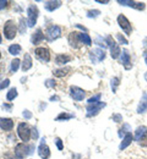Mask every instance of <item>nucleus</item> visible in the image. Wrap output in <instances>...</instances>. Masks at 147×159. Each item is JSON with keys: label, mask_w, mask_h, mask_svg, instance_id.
<instances>
[{"label": "nucleus", "mask_w": 147, "mask_h": 159, "mask_svg": "<svg viewBox=\"0 0 147 159\" xmlns=\"http://www.w3.org/2000/svg\"><path fill=\"white\" fill-rule=\"evenodd\" d=\"M27 24L30 28H32L37 24V18L39 17V9L35 4H31L27 8Z\"/></svg>", "instance_id": "1"}, {"label": "nucleus", "mask_w": 147, "mask_h": 159, "mask_svg": "<svg viewBox=\"0 0 147 159\" xmlns=\"http://www.w3.org/2000/svg\"><path fill=\"white\" fill-rule=\"evenodd\" d=\"M107 47L110 48V55L112 59L116 60L121 55V49L118 44L116 43L111 35L107 36L105 38Z\"/></svg>", "instance_id": "2"}, {"label": "nucleus", "mask_w": 147, "mask_h": 159, "mask_svg": "<svg viewBox=\"0 0 147 159\" xmlns=\"http://www.w3.org/2000/svg\"><path fill=\"white\" fill-rule=\"evenodd\" d=\"M34 151V146L30 145V146H26L24 143H19L15 147V152L16 156L17 158L22 159L25 156L27 155H32Z\"/></svg>", "instance_id": "3"}, {"label": "nucleus", "mask_w": 147, "mask_h": 159, "mask_svg": "<svg viewBox=\"0 0 147 159\" xmlns=\"http://www.w3.org/2000/svg\"><path fill=\"white\" fill-rule=\"evenodd\" d=\"M17 28L13 20L7 21L4 26V34L8 40H11L16 37Z\"/></svg>", "instance_id": "4"}, {"label": "nucleus", "mask_w": 147, "mask_h": 159, "mask_svg": "<svg viewBox=\"0 0 147 159\" xmlns=\"http://www.w3.org/2000/svg\"><path fill=\"white\" fill-rule=\"evenodd\" d=\"M61 29L57 25H52L46 30L45 38L50 43L56 40L61 37Z\"/></svg>", "instance_id": "5"}, {"label": "nucleus", "mask_w": 147, "mask_h": 159, "mask_svg": "<svg viewBox=\"0 0 147 159\" xmlns=\"http://www.w3.org/2000/svg\"><path fill=\"white\" fill-rule=\"evenodd\" d=\"M106 106V103L104 102H98L91 103L86 107V111H87L86 117L91 118V117L97 116L99 113V112Z\"/></svg>", "instance_id": "6"}, {"label": "nucleus", "mask_w": 147, "mask_h": 159, "mask_svg": "<svg viewBox=\"0 0 147 159\" xmlns=\"http://www.w3.org/2000/svg\"><path fill=\"white\" fill-rule=\"evenodd\" d=\"M17 134L20 139L24 142L30 141L31 137V130L26 123H20L17 127Z\"/></svg>", "instance_id": "7"}, {"label": "nucleus", "mask_w": 147, "mask_h": 159, "mask_svg": "<svg viewBox=\"0 0 147 159\" xmlns=\"http://www.w3.org/2000/svg\"><path fill=\"white\" fill-rule=\"evenodd\" d=\"M106 57V52L101 48L93 49L89 52V58L90 61L94 65L99 64Z\"/></svg>", "instance_id": "8"}, {"label": "nucleus", "mask_w": 147, "mask_h": 159, "mask_svg": "<svg viewBox=\"0 0 147 159\" xmlns=\"http://www.w3.org/2000/svg\"><path fill=\"white\" fill-rule=\"evenodd\" d=\"M117 22L126 34L127 36H130L132 32V26L127 17H125V15H123V14H120L117 17Z\"/></svg>", "instance_id": "9"}, {"label": "nucleus", "mask_w": 147, "mask_h": 159, "mask_svg": "<svg viewBox=\"0 0 147 159\" xmlns=\"http://www.w3.org/2000/svg\"><path fill=\"white\" fill-rule=\"evenodd\" d=\"M70 94L74 100L80 102L85 99L86 93L82 88H79L78 86L72 85L70 87Z\"/></svg>", "instance_id": "10"}, {"label": "nucleus", "mask_w": 147, "mask_h": 159, "mask_svg": "<svg viewBox=\"0 0 147 159\" xmlns=\"http://www.w3.org/2000/svg\"><path fill=\"white\" fill-rule=\"evenodd\" d=\"M37 152H38L39 156L42 159H48L50 157L51 152L49 146L45 143V138H43L41 139L40 144L38 147V149H37Z\"/></svg>", "instance_id": "11"}, {"label": "nucleus", "mask_w": 147, "mask_h": 159, "mask_svg": "<svg viewBox=\"0 0 147 159\" xmlns=\"http://www.w3.org/2000/svg\"><path fill=\"white\" fill-rule=\"evenodd\" d=\"M119 4L124 7H129L130 8L136 9V10L142 11L146 8V4L143 2H138L135 1H129V0H118L117 1Z\"/></svg>", "instance_id": "12"}, {"label": "nucleus", "mask_w": 147, "mask_h": 159, "mask_svg": "<svg viewBox=\"0 0 147 159\" xmlns=\"http://www.w3.org/2000/svg\"><path fill=\"white\" fill-rule=\"evenodd\" d=\"M34 54L37 59L42 61L48 62L50 60V53L48 48H38L34 50Z\"/></svg>", "instance_id": "13"}, {"label": "nucleus", "mask_w": 147, "mask_h": 159, "mask_svg": "<svg viewBox=\"0 0 147 159\" xmlns=\"http://www.w3.org/2000/svg\"><path fill=\"white\" fill-rule=\"evenodd\" d=\"M121 63L123 65L126 70H129L132 68V64L131 61V55L127 49H123V52L120 57Z\"/></svg>", "instance_id": "14"}, {"label": "nucleus", "mask_w": 147, "mask_h": 159, "mask_svg": "<svg viewBox=\"0 0 147 159\" xmlns=\"http://www.w3.org/2000/svg\"><path fill=\"white\" fill-rule=\"evenodd\" d=\"M45 35L42 31L40 28H38L35 30V32L32 34L31 38H30V42L34 45H37L40 43H42L44 39H45Z\"/></svg>", "instance_id": "15"}, {"label": "nucleus", "mask_w": 147, "mask_h": 159, "mask_svg": "<svg viewBox=\"0 0 147 159\" xmlns=\"http://www.w3.org/2000/svg\"><path fill=\"white\" fill-rule=\"evenodd\" d=\"M68 43L72 48L74 49H78L80 48V41L79 39V32H72L70 33L68 36Z\"/></svg>", "instance_id": "16"}, {"label": "nucleus", "mask_w": 147, "mask_h": 159, "mask_svg": "<svg viewBox=\"0 0 147 159\" xmlns=\"http://www.w3.org/2000/svg\"><path fill=\"white\" fill-rule=\"evenodd\" d=\"M62 2L59 0H52V1L45 2L44 7L49 12H53L56 9H59L62 6Z\"/></svg>", "instance_id": "17"}, {"label": "nucleus", "mask_w": 147, "mask_h": 159, "mask_svg": "<svg viewBox=\"0 0 147 159\" xmlns=\"http://www.w3.org/2000/svg\"><path fill=\"white\" fill-rule=\"evenodd\" d=\"M136 111L139 114L144 113L147 111V93L145 92L143 93V95L140 100Z\"/></svg>", "instance_id": "18"}, {"label": "nucleus", "mask_w": 147, "mask_h": 159, "mask_svg": "<svg viewBox=\"0 0 147 159\" xmlns=\"http://www.w3.org/2000/svg\"><path fill=\"white\" fill-rule=\"evenodd\" d=\"M14 127V122L11 118H0V128L5 131H9Z\"/></svg>", "instance_id": "19"}, {"label": "nucleus", "mask_w": 147, "mask_h": 159, "mask_svg": "<svg viewBox=\"0 0 147 159\" xmlns=\"http://www.w3.org/2000/svg\"><path fill=\"white\" fill-rule=\"evenodd\" d=\"M32 65H33V62H32V57L29 53H25L24 55V59H23L22 61V70L23 72L28 71L30 69L32 68Z\"/></svg>", "instance_id": "20"}, {"label": "nucleus", "mask_w": 147, "mask_h": 159, "mask_svg": "<svg viewBox=\"0 0 147 159\" xmlns=\"http://www.w3.org/2000/svg\"><path fill=\"white\" fill-rule=\"evenodd\" d=\"M72 60L71 56L67 54H59L55 57V62L58 65H63L71 62Z\"/></svg>", "instance_id": "21"}, {"label": "nucleus", "mask_w": 147, "mask_h": 159, "mask_svg": "<svg viewBox=\"0 0 147 159\" xmlns=\"http://www.w3.org/2000/svg\"><path fill=\"white\" fill-rule=\"evenodd\" d=\"M133 141V135H132V133L131 132H128L125 135V137L124 139L122 141H121V144L119 145V149L120 150H124L127 148V147H129L131 143V142Z\"/></svg>", "instance_id": "22"}, {"label": "nucleus", "mask_w": 147, "mask_h": 159, "mask_svg": "<svg viewBox=\"0 0 147 159\" xmlns=\"http://www.w3.org/2000/svg\"><path fill=\"white\" fill-rule=\"evenodd\" d=\"M70 72V68L67 67H62V68H58V69H55L53 70V75L56 78H63V77H65L68 74V72Z\"/></svg>", "instance_id": "23"}, {"label": "nucleus", "mask_w": 147, "mask_h": 159, "mask_svg": "<svg viewBox=\"0 0 147 159\" xmlns=\"http://www.w3.org/2000/svg\"><path fill=\"white\" fill-rule=\"evenodd\" d=\"M79 39H80V43L82 44H85V45L89 47L91 46V38H90V37L86 32H85V33H83V32H79Z\"/></svg>", "instance_id": "24"}, {"label": "nucleus", "mask_w": 147, "mask_h": 159, "mask_svg": "<svg viewBox=\"0 0 147 159\" xmlns=\"http://www.w3.org/2000/svg\"><path fill=\"white\" fill-rule=\"evenodd\" d=\"M21 50H22V47L18 44H11V45L9 46V48L8 49L9 52L10 53L11 55H14V56L18 55L20 53Z\"/></svg>", "instance_id": "25"}, {"label": "nucleus", "mask_w": 147, "mask_h": 159, "mask_svg": "<svg viewBox=\"0 0 147 159\" xmlns=\"http://www.w3.org/2000/svg\"><path fill=\"white\" fill-rule=\"evenodd\" d=\"M146 131H147V128L145 127V126L144 125L139 126V127L136 130V131H135L134 141L136 142L138 141L140 138H141Z\"/></svg>", "instance_id": "26"}, {"label": "nucleus", "mask_w": 147, "mask_h": 159, "mask_svg": "<svg viewBox=\"0 0 147 159\" xmlns=\"http://www.w3.org/2000/svg\"><path fill=\"white\" fill-rule=\"evenodd\" d=\"M18 93L16 88H12L8 91L7 94V99L9 101H12L14 99H15L17 97Z\"/></svg>", "instance_id": "27"}, {"label": "nucleus", "mask_w": 147, "mask_h": 159, "mask_svg": "<svg viewBox=\"0 0 147 159\" xmlns=\"http://www.w3.org/2000/svg\"><path fill=\"white\" fill-rule=\"evenodd\" d=\"M101 11L99 10V9H90L87 11V14H86V17L89 19H95L97 17H99V15H101Z\"/></svg>", "instance_id": "28"}, {"label": "nucleus", "mask_w": 147, "mask_h": 159, "mask_svg": "<svg viewBox=\"0 0 147 159\" xmlns=\"http://www.w3.org/2000/svg\"><path fill=\"white\" fill-rule=\"evenodd\" d=\"M75 117L74 115L71 113H61L60 114H59L57 118H55V120H58V121H61V120H70V119L73 118Z\"/></svg>", "instance_id": "29"}, {"label": "nucleus", "mask_w": 147, "mask_h": 159, "mask_svg": "<svg viewBox=\"0 0 147 159\" xmlns=\"http://www.w3.org/2000/svg\"><path fill=\"white\" fill-rule=\"evenodd\" d=\"M120 85V80L117 77H114L111 79V87L112 92L113 93H116V90H117V88Z\"/></svg>", "instance_id": "30"}, {"label": "nucleus", "mask_w": 147, "mask_h": 159, "mask_svg": "<svg viewBox=\"0 0 147 159\" xmlns=\"http://www.w3.org/2000/svg\"><path fill=\"white\" fill-rule=\"evenodd\" d=\"M20 60L19 58H15L11 60V71L13 72H16L20 67Z\"/></svg>", "instance_id": "31"}, {"label": "nucleus", "mask_w": 147, "mask_h": 159, "mask_svg": "<svg viewBox=\"0 0 147 159\" xmlns=\"http://www.w3.org/2000/svg\"><path fill=\"white\" fill-rule=\"evenodd\" d=\"M131 129V126L128 123H125L122 127H121V129L118 131V137L122 138L123 135L126 134L128 132H129V130Z\"/></svg>", "instance_id": "32"}, {"label": "nucleus", "mask_w": 147, "mask_h": 159, "mask_svg": "<svg viewBox=\"0 0 147 159\" xmlns=\"http://www.w3.org/2000/svg\"><path fill=\"white\" fill-rule=\"evenodd\" d=\"M116 37L119 44H126V45L129 44V41H128L127 39L125 38V37L123 36L122 34L120 33V32L119 33H117Z\"/></svg>", "instance_id": "33"}, {"label": "nucleus", "mask_w": 147, "mask_h": 159, "mask_svg": "<svg viewBox=\"0 0 147 159\" xmlns=\"http://www.w3.org/2000/svg\"><path fill=\"white\" fill-rule=\"evenodd\" d=\"M137 142L141 147H147V131L140 138Z\"/></svg>", "instance_id": "34"}, {"label": "nucleus", "mask_w": 147, "mask_h": 159, "mask_svg": "<svg viewBox=\"0 0 147 159\" xmlns=\"http://www.w3.org/2000/svg\"><path fill=\"white\" fill-rule=\"evenodd\" d=\"M101 98V93H99V94L94 95L93 97L90 98L89 99L87 100V102L88 103H94V102H100Z\"/></svg>", "instance_id": "35"}, {"label": "nucleus", "mask_w": 147, "mask_h": 159, "mask_svg": "<svg viewBox=\"0 0 147 159\" xmlns=\"http://www.w3.org/2000/svg\"><path fill=\"white\" fill-rule=\"evenodd\" d=\"M56 85L57 83L54 79H48L45 82V85L47 88H54Z\"/></svg>", "instance_id": "36"}, {"label": "nucleus", "mask_w": 147, "mask_h": 159, "mask_svg": "<svg viewBox=\"0 0 147 159\" xmlns=\"http://www.w3.org/2000/svg\"><path fill=\"white\" fill-rule=\"evenodd\" d=\"M55 143L59 151H62V149H63V143H62V140L60 139V138H56L55 139Z\"/></svg>", "instance_id": "37"}, {"label": "nucleus", "mask_w": 147, "mask_h": 159, "mask_svg": "<svg viewBox=\"0 0 147 159\" xmlns=\"http://www.w3.org/2000/svg\"><path fill=\"white\" fill-rule=\"evenodd\" d=\"M9 84H10V80H9V79L7 78L4 80L2 82V83H0V90H4V89L8 88Z\"/></svg>", "instance_id": "38"}, {"label": "nucleus", "mask_w": 147, "mask_h": 159, "mask_svg": "<svg viewBox=\"0 0 147 159\" xmlns=\"http://www.w3.org/2000/svg\"><path fill=\"white\" fill-rule=\"evenodd\" d=\"M25 31H26V25L25 22V18H22L20 22V32L21 34H22L25 33Z\"/></svg>", "instance_id": "39"}, {"label": "nucleus", "mask_w": 147, "mask_h": 159, "mask_svg": "<svg viewBox=\"0 0 147 159\" xmlns=\"http://www.w3.org/2000/svg\"><path fill=\"white\" fill-rule=\"evenodd\" d=\"M22 116L25 119H28V120H29V119L32 118V114L31 112L28 111V110H25V111L22 112Z\"/></svg>", "instance_id": "40"}, {"label": "nucleus", "mask_w": 147, "mask_h": 159, "mask_svg": "<svg viewBox=\"0 0 147 159\" xmlns=\"http://www.w3.org/2000/svg\"><path fill=\"white\" fill-rule=\"evenodd\" d=\"M32 137L34 140H37V139H38L39 133H38V131H37V130L36 129V128H33V129H32Z\"/></svg>", "instance_id": "41"}, {"label": "nucleus", "mask_w": 147, "mask_h": 159, "mask_svg": "<svg viewBox=\"0 0 147 159\" xmlns=\"http://www.w3.org/2000/svg\"><path fill=\"white\" fill-rule=\"evenodd\" d=\"M122 116L120 114H116L115 116H113V121H115L116 123H120L121 122V120H122Z\"/></svg>", "instance_id": "42"}, {"label": "nucleus", "mask_w": 147, "mask_h": 159, "mask_svg": "<svg viewBox=\"0 0 147 159\" xmlns=\"http://www.w3.org/2000/svg\"><path fill=\"white\" fill-rule=\"evenodd\" d=\"M8 2L6 0H0V10L3 9L7 6Z\"/></svg>", "instance_id": "43"}, {"label": "nucleus", "mask_w": 147, "mask_h": 159, "mask_svg": "<svg viewBox=\"0 0 147 159\" xmlns=\"http://www.w3.org/2000/svg\"><path fill=\"white\" fill-rule=\"evenodd\" d=\"M50 101H53V102L58 101V100H60V98L58 97L57 95H53V96L51 98H50Z\"/></svg>", "instance_id": "44"}, {"label": "nucleus", "mask_w": 147, "mask_h": 159, "mask_svg": "<svg viewBox=\"0 0 147 159\" xmlns=\"http://www.w3.org/2000/svg\"><path fill=\"white\" fill-rule=\"evenodd\" d=\"M76 27L77 28H79V29H80L81 30H83V31H84V32H88V29H87V28H85V27L83 26V25L78 24V25H76Z\"/></svg>", "instance_id": "45"}, {"label": "nucleus", "mask_w": 147, "mask_h": 159, "mask_svg": "<svg viewBox=\"0 0 147 159\" xmlns=\"http://www.w3.org/2000/svg\"><path fill=\"white\" fill-rule=\"evenodd\" d=\"M96 3H99V4H107L109 3V1L108 0H106V1H101V0H95V1Z\"/></svg>", "instance_id": "46"}, {"label": "nucleus", "mask_w": 147, "mask_h": 159, "mask_svg": "<svg viewBox=\"0 0 147 159\" xmlns=\"http://www.w3.org/2000/svg\"><path fill=\"white\" fill-rule=\"evenodd\" d=\"M143 56H144V61H145L146 65H147V50H146L144 52Z\"/></svg>", "instance_id": "47"}, {"label": "nucleus", "mask_w": 147, "mask_h": 159, "mask_svg": "<svg viewBox=\"0 0 147 159\" xmlns=\"http://www.w3.org/2000/svg\"><path fill=\"white\" fill-rule=\"evenodd\" d=\"M144 79H145V80L147 82V72L144 74Z\"/></svg>", "instance_id": "48"}, {"label": "nucleus", "mask_w": 147, "mask_h": 159, "mask_svg": "<svg viewBox=\"0 0 147 159\" xmlns=\"http://www.w3.org/2000/svg\"><path fill=\"white\" fill-rule=\"evenodd\" d=\"M2 35H1V34H0V44H1V43H2Z\"/></svg>", "instance_id": "49"}, {"label": "nucleus", "mask_w": 147, "mask_h": 159, "mask_svg": "<svg viewBox=\"0 0 147 159\" xmlns=\"http://www.w3.org/2000/svg\"><path fill=\"white\" fill-rule=\"evenodd\" d=\"M1 57H2V54L0 52V59H1Z\"/></svg>", "instance_id": "50"}, {"label": "nucleus", "mask_w": 147, "mask_h": 159, "mask_svg": "<svg viewBox=\"0 0 147 159\" xmlns=\"http://www.w3.org/2000/svg\"><path fill=\"white\" fill-rule=\"evenodd\" d=\"M13 159H20V158H13Z\"/></svg>", "instance_id": "51"}]
</instances>
